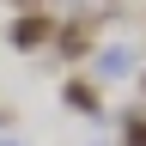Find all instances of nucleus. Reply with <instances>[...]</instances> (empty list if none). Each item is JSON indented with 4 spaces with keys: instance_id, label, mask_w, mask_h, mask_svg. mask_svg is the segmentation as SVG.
<instances>
[{
    "instance_id": "f257e3e1",
    "label": "nucleus",
    "mask_w": 146,
    "mask_h": 146,
    "mask_svg": "<svg viewBox=\"0 0 146 146\" xmlns=\"http://www.w3.org/2000/svg\"><path fill=\"white\" fill-rule=\"evenodd\" d=\"M49 36H55V18H49V12H25V18L12 25V49H43Z\"/></svg>"
},
{
    "instance_id": "f03ea898",
    "label": "nucleus",
    "mask_w": 146,
    "mask_h": 146,
    "mask_svg": "<svg viewBox=\"0 0 146 146\" xmlns=\"http://www.w3.org/2000/svg\"><path fill=\"white\" fill-rule=\"evenodd\" d=\"M91 36H98V25H91V18H73V25H55V49L73 61V55L91 49Z\"/></svg>"
},
{
    "instance_id": "7ed1b4c3",
    "label": "nucleus",
    "mask_w": 146,
    "mask_h": 146,
    "mask_svg": "<svg viewBox=\"0 0 146 146\" xmlns=\"http://www.w3.org/2000/svg\"><path fill=\"white\" fill-rule=\"evenodd\" d=\"M67 104L73 110H98V85H91V79H73L67 85Z\"/></svg>"
},
{
    "instance_id": "20e7f679",
    "label": "nucleus",
    "mask_w": 146,
    "mask_h": 146,
    "mask_svg": "<svg viewBox=\"0 0 146 146\" xmlns=\"http://www.w3.org/2000/svg\"><path fill=\"white\" fill-rule=\"evenodd\" d=\"M134 67V49H104L98 55V73H128Z\"/></svg>"
},
{
    "instance_id": "39448f33",
    "label": "nucleus",
    "mask_w": 146,
    "mask_h": 146,
    "mask_svg": "<svg viewBox=\"0 0 146 146\" xmlns=\"http://www.w3.org/2000/svg\"><path fill=\"white\" fill-rule=\"evenodd\" d=\"M128 146H146V116H128Z\"/></svg>"
}]
</instances>
